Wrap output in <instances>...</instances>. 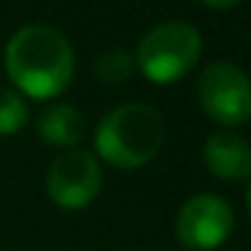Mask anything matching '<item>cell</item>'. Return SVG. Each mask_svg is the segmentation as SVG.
<instances>
[{"label":"cell","instance_id":"6da1fadb","mask_svg":"<svg viewBox=\"0 0 251 251\" xmlns=\"http://www.w3.org/2000/svg\"><path fill=\"white\" fill-rule=\"evenodd\" d=\"M6 71L19 92L33 100H49L73 78V46L51 25H25L6 46Z\"/></svg>","mask_w":251,"mask_h":251},{"label":"cell","instance_id":"7a4b0ae2","mask_svg":"<svg viewBox=\"0 0 251 251\" xmlns=\"http://www.w3.org/2000/svg\"><path fill=\"white\" fill-rule=\"evenodd\" d=\"M165 141V122L146 103H127L108 111L95 130V149L108 165L135 170L159 154Z\"/></svg>","mask_w":251,"mask_h":251},{"label":"cell","instance_id":"3957f363","mask_svg":"<svg viewBox=\"0 0 251 251\" xmlns=\"http://www.w3.org/2000/svg\"><path fill=\"white\" fill-rule=\"evenodd\" d=\"M202 54V38L186 22H162L141 38L135 65L151 84H173L192 73Z\"/></svg>","mask_w":251,"mask_h":251},{"label":"cell","instance_id":"277c9868","mask_svg":"<svg viewBox=\"0 0 251 251\" xmlns=\"http://www.w3.org/2000/svg\"><path fill=\"white\" fill-rule=\"evenodd\" d=\"M197 100L211 122L238 127L251 119V78L232 62H211L200 73Z\"/></svg>","mask_w":251,"mask_h":251},{"label":"cell","instance_id":"5b68a950","mask_svg":"<svg viewBox=\"0 0 251 251\" xmlns=\"http://www.w3.org/2000/svg\"><path fill=\"white\" fill-rule=\"evenodd\" d=\"M103 173L92 151L84 149H68L54 159L46 170V192L65 211L87 208L98 197Z\"/></svg>","mask_w":251,"mask_h":251},{"label":"cell","instance_id":"8992f818","mask_svg":"<svg viewBox=\"0 0 251 251\" xmlns=\"http://www.w3.org/2000/svg\"><path fill=\"white\" fill-rule=\"evenodd\" d=\"M232 232V208L219 195H195L176 216V238L189 251H213Z\"/></svg>","mask_w":251,"mask_h":251},{"label":"cell","instance_id":"52a82bcc","mask_svg":"<svg viewBox=\"0 0 251 251\" xmlns=\"http://www.w3.org/2000/svg\"><path fill=\"white\" fill-rule=\"evenodd\" d=\"M202 159L216 178L246 181L251 178V146L235 132H213L202 146Z\"/></svg>","mask_w":251,"mask_h":251},{"label":"cell","instance_id":"ba28073f","mask_svg":"<svg viewBox=\"0 0 251 251\" xmlns=\"http://www.w3.org/2000/svg\"><path fill=\"white\" fill-rule=\"evenodd\" d=\"M38 135L46 146L73 149L87 138V119L81 111L68 103L49 105L38 116Z\"/></svg>","mask_w":251,"mask_h":251},{"label":"cell","instance_id":"9c48e42d","mask_svg":"<svg viewBox=\"0 0 251 251\" xmlns=\"http://www.w3.org/2000/svg\"><path fill=\"white\" fill-rule=\"evenodd\" d=\"M98 78L103 84H125L130 81L132 71H135V57L127 49L116 46V49H105L98 57Z\"/></svg>","mask_w":251,"mask_h":251},{"label":"cell","instance_id":"30bf717a","mask_svg":"<svg viewBox=\"0 0 251 251\" xmlns=\"http://www.w3.org/2000/svg\"><path fill=\"white\" fill-rule=\"evenodd\" d=\"M27 122V105L22 95L0 87V135H14Z\"/></svg>","mask_w":251,"mask_h":251},{"label":"cell","instance_id":"8fae6325","mask_svg":"<svg viewBox=\"0 0 251 251\" xmlns=\"http://www.w3.org/2000/svg\"><path fill=\"white\" fill-rule=\"evenodd\" d=\"M202 6H208V8H219V11H224V8H232V6H238L240 0H200Z\"/></svg>","mask_w":251,"mask_h":251},{"label":"cell","instance_id":"7c38bea8","mask_svg":"<svg viewBox=\"0 0 251 251\" xmlns=\"http://www.w3.org/2000/svg\"><path fill=\"white\" fill-rule=\"evenodd\" d=\"M246 205H249V216H251V186H249V195H246Z\"/></svg>","mask_w":251,"mask_h":251}]
</instances>
